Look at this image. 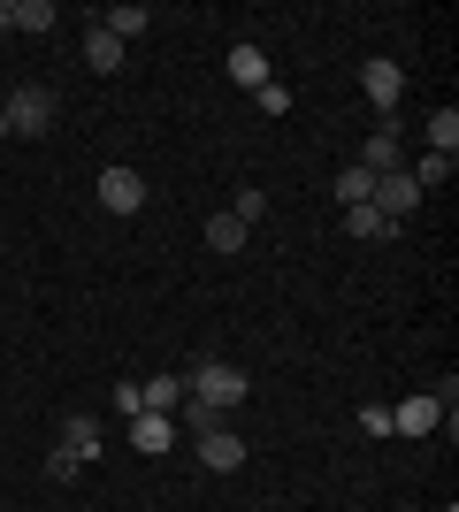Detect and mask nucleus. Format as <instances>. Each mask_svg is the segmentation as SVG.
<instances>
[{
	"mask_svg": "<svg viewBox=\"0 0 459 512\" xmlns=\"http://www.w3.org/2000/svg\"><path fill=\"white\" fill-rule=\"evenodd\" d=\"M245 398H253V383H245V367H230V360H199L192 375H184V406H199V413H238Z\"/></svg>",
	"mask_w": 459,
	"mask_h": 512,
	"instance_id": "1",
	"label": "nucleus"
},
{
	"mask_svg": "<svg viewBox=\"0 0 459 512\" xmlns=\"http://www.w3.org/2000/svg\"><path fill=\"white\" fill-rule=\"evenodd\" d=\"M0 115H8V138H46L62 107H54V92H46V85H16L8 100H0Z\"/></svg>",
	"mask_w": 459,
	"mask_h": 512,
	"instance_id": "2",
	"label": "nucleus"
},
{
	"mask_svg": "<svg viewBox=\"0 0 459 512\" xmlns=\"http://www.w3.org/2000/svg\"><path fill=\"white\" fill-rule=\"evenodd\" d=\"M360 92H368V107L383 115V123H391V115H398V100H406V69L375 54V62H360Z\"/></svg>",
	"mask_w": 459,
	"mask_h": 512,
	"instance_id": "3",
	"label": "nucleus"
},
{
	"mask_svg": "<svg viewBox=\"0 0 459 512\" xmlns=\"http://www.w3.org/2000/svg\"><path fill=\"white\" fill-rule=\"evenodd\" d=\"M92 199H100L108 214H138V207H146V176H138V169H100Z\"/></svg>",
	"mask_w": 459,
	"mask_h": 512,
	"instance_id": "4",
	"label": "nucleus"
},
{
	"mask_svg": "<svg viewBox=\"0 0 459 512\" xmlns=\"http://www.w3.org/2000/svg\"><path fill=\"white\" fill-rule=\"evenodd\" d=\"M199 467H207V474H238L245 467V436H238V428H199Z\"/></svg>",
	"mask_w": 459,
	"mask_h": 512,
	"instance_id": "5",
	"label": "nucleus"
},
{
	"mask_svg": "<svg viewBox=\"0 0 459 512\" xmlns=\"http://www.w3.org/2000/svg\"><path fill=\"white\" fill-rule=\"evenodd\" d=\"M437 421H444V406L429 398V390H414V398L391 406V436H437Z\"/></svg>",
	"mask_w": 459,
	"mask_h": 512,
	"instance_id": "6",
	"label": "nucleus"
},
{
	"mask_svg": "<svg viewBox=\"0 0 459 512\" xmlns=\"http://www.w3.org/2000/svg\"><path fill=\"white\" fill-rule=\"evenodd\" d=\"M368 207H383L391 222H406V214L421 207V184H414L406 169H391V176H375V199H368Z\"/></svg>",
	"mask_w": 459,
	"mask_h": 512,
	"instance_id": "7",
	"label": "nucleus"
},
{
	"mask_svg": "<svg viewBox=\"0 0 459 512\" xmlns=\"http://www.w3.org/2000/svg\"><path fill=\"white\" fill-rule=\"evenodd\" d=\"M352 161H360L368 176H391V169H406V146H398V130L383 123L375 138H360V153H352Z\"/></svg>",
	"mask_w": 459,
	"mask_h": 512,
	"instance_id": "8",
	"label": "nucleus"
},
{
	"mask_svg": "<svg viewBox=\"0 0 459 512\" xmlns=\"http://www.w3.org/2000/svg\"><path fill=\"white\" fill-rule=\"evenodd\" d=\"M54 0H0V31H31V39H39V31H54Z\"/></svg>",
	"mask_w": 459,
	"mask_h": 512,
	"instance_id": "9",
	"label": "nucleus"
},
{
	"mask_svg": "<svg viewBox=\"0 0 459 512\" xmlns=\"http://www.w3.org/2000/svg\"><path fill=\"white\" fill-rule=\"evenodd\" d=\"M169 444H176V421H169V413H131V451L161 459Z\"/></svg>",
	"mask_w": 459,
	"mask_h": 512,
	"instance_id": "10",
	"label": "nucleus"
},
{
	"mask_svg": "<svg viewBox=\"0 0 459 512\" xmlns=\"http://www.w3.org/2000/svg\"><path fill=\"white\" fill-rule=\"evenodd\" d=\"M176 406H184V375H146L138 383V413H169L176 421Z\"/></svg>",
	"mask_w": 459,
	"mask_h": 512,
	"instance_id": "11",
	"label": "nucleus"
},
{
	"mask_svg": "<svg viewBox=\"0 0 459 512\" xmlns=\"http://www.w3.org/2000/svg\"><path fill=\"white\" fill-rule=\"evenodd\" d=\"M345 237H360V245H391L398 222L383 207H345Z\"/></svg>",
	"mask_w": 459,
	"mask_h": 512,
	"instance_id": "12",
	"label": "nucleus"
},
{
	"mask_svg": "<svg viewBox=\"0 0 459 512\" xmlns=\"http://www.w3.org/2000/svg\"><path fill=\"white\" fill-rule=\"evenodd\" d=\"M245 237H253V230H245V222H238L230 207H222V214H207V253H245Z\"/></svg>",
	"mask_w": 459,
	"mask_h": 512,
	"instance_id": "13",
	"label": "nucleus"
},
{
	"mask_svg": "<svg viewBox=\"0 0 459 512\" xmlns=\"http://www.w3.org/2000/svg\"><path fill=\"white\" fill-rule=\"evenodd\" d=\"M85 69H100V77H115V69H123V39H108V31L92 23V31H85Z\"/></svg>",
	"mask_w": 459,
	"mask_h": 512,
	"instance_id": "14",
	"label": "nucleus"
},
{
	"mask_svg": "<svg viewBox=\"0 0 459 512\" xmlns=\"http://www.w3.org/2000/svg\"><path fill=\"white\" fill-rule=\"evenodd\" d=\"M62 451H77V459H100V421H92V413H69V421H62Z\"/></svg>",
	"mask_w": 459,
	"mask_h": 512,
	"instance_id": "15",
	"label": "nucleus"
},
{
	"mask_svg": "<svg viewBox=\"0 0 459 512\" xmlns=\"http://www.w3.org/2000/svg\"><path fill=\"white\" fill-rule=\"evenodd\" d=\"M230 77H238L245 92H261L268 85V54L261 46H230Z\"/></svg>",
	"mask_w": 459,
	"mask_h": 512,
	"instance_id": "16",
	"label": "nucleus"
},
{
	"mask_svg": "<svg viewBox=\"0 0 459 512\" xmlns=\"http://www.w3.org/2000/svg\"><path fill=\"white\" fill-rule=\"evenodd\" d=\"M452 169H459V153H421V161H414L406 176H414V184H421V199H429L437 184H452Z\"/></svg>",
	"mask_w": 459,
	"mask_h": 512,
	"instance_id": "17",
	"label": "nucleus"
},
{
	"mask_svg": "<svg viewBox=\"0 0 459 512\" xmlns=\"http://www.w3.org/2000/svg\"><path fill=\"white\" fill-rule=\"evenodd\" d=\"M375 199V176L360 169V161H345V169H337V207H368Z\"/></svg>",
	"mask_w": 459,
	"mask_h": 512,
	"instance_id": "18",
	"label": "nucleus"
},
{
	"mask_svg": "<svg viewBox=\"0 0 459 512\" xmlns=\"http://www.w3.org/2000/svg\"><path fill=\"white\" fill-rule=\"evenodd\" d=\"M146 23H153L146 8H108V16H100V31H108V39H123V46H131L138 31H146Z\"/></svg>",
	"mask_w": 459,
	"mask_h": 512,
	"instance_id": "19",
	"label": "nucleus"
},
{
	"mask_svg": "<svg viewBox=\"0 0 459 512\" xmlns=\"http://www.w3.org/2000/svg\"><path fill=\"white\" fill-rule=\"evenodd\" d=\"M429 153H459V107H437V115H429Z\"/></svg>",
	"mask_w": 459,
	"mask_h": 512,
	"instance_id": "20",
	"label": "nucleus"
},
{
	"mask_svg": "<svg viewBox=\"0 0 459 512\" xmlns=\"http://www.w3.org/2000/svg\"><path fill=\"white\" fill-rule=\"evenodd\" d=\"M77 467H85V459H77V451H62V444L46 451V482H77Z\"/></svg>",
	"mask_w": 459,
	"mask_h": 512,
	"instance_id": "21",
	"label": "nucleus"
},
{
	"mask_svg": "<svg viewBox=\"0 0 459 512\" xmlns=\"http://www.w3.org/2000/svg\"><path fill=\"white\" fill-rule=\"evenodd\" d=\"M230 214H238L245 230H253V222H261V214H268V199H261V184H253V192H238V199H230Z\"/></svg>",
	"mask_w": 459,
	"mask_h": 512,
	"instance_id": "22",
	"label": "nucleus"
},
{
	"mask_svg": "<svg viewBox=\"0 0 459 512\" xmlns=\"http://www.w3.org/2000/svg\"><path fill=\"white\" fill-rule=\"evenodd\" d=\"M360 428H368V436H391V406H360Z\"/></svg>",
	"mask_w": 459,
	"mask_h": 512,
	"instance_id": "23",
	"label": "nucleus"
},
{
	"mask_svg": "<svg viewBox=\"0 0 459 512\" xmlns=\"http://www.w3.org/2000/svg\"><path fill=\"white\" fill-rule=\"evenodd\" d=\"M261 115H291V92L284 85H261Z\"/></svg>",
	"mask_w": 459,
	"mask_h": 512,
	"instance_id": "24",
	"label": "nucleus"
},
{
	"mask_svg": "<svg viewBox=\"0 0 459 512\" xmlns=\"http://www.w3.org/2000/svg\"><path fill=\"white\" fill-rule=\"evenodd\" d=\"M0 138H8V115H0Z\"/></svg>",
	"mask_w": 459,
	"mask_h": 512,
	"instance_id": "25",
	"label": "nucleus"
},
{
	"mask_svg": "<svg viewBox=\"0 0 459 512\" xmlns=\"http://www.w3.org/2000/svg\"><path fill=\"white\" fill-rule=\"evenodd\" d=\"M0 237H8V222H0Z\"/></svg>",
	"mask_w": 459,
	"mask_h": 512,
	"instance_id": "26",
	"label": "nucleus"
}]
</instances>
